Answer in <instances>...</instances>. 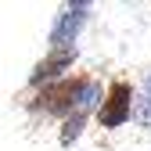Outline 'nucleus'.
<instances>
[{"instance_id": "nucleus-1", "label": "nucleus", "mask_w": 151, "mask_h": 151, "mask_svg": "<svg viewBox=\"0 0 151 151\" xmlns=\"http://www.w3.org/2000/svg\"><path fill=\"white\" fill-rule=\"evenodd\" d=\"M79 90H83V76L79 79H61V83H50L36 93L32 111H43V115H76L79 111Z\"/></svg>"}, {"instance_id": "nucleus-2", "label": "nucleus", "mask_w": 151, "mask_h": 151, "mask_svg": "<svg viewBox=\"0 0 151 151\" xmlns=\"http://www.w3.org/2000/svg\"><path fill=\"white\" fill-rule=\"evenodd\" d=\"M129 115H133V86L119 79V83L108 86L104 101H101V108H97V122H101L104 129H119Z\"/></svg>"}, {"instance_id": "nucleus-3", "label": "nucleus", "mask_w": 151, "mask_h": 151, "mask_svg": "<svg viewBox=\"0 0 151 151\" xmlns=\"http://www.w3.org/2000/svg\"><path fill=\"white\" fill-rule=\"evenodd\" d=\"M86 14H90V4H68L58 14V22L50 25V50L72 47L76 36H79V29H83V22H86Z\"/></svg>"}, {"instance_id": "nucleus-4", "label": "nucleus", "mask_w": 151, "mask_h": 151, "mask_svg": "<svg viewBox=\"0 0 151 151\" xmlns=\"http://www.w3.org/2000/svg\"><path fill=\"white\" fill-rule=\"evenodd\" d=\"M72 61H76V47L50 50L47 58L32 68L29 83H32V86H50V83H61V76H65V68H72Z\"/></svg>"}, {"instance_id": "nucleus-5", "label": "nucleus", "mask_w": 151, "mask_h": 151, "mask_svg": "<svg viewBox=\"0 0 151 151\" xmlns=\"http://www.w3.org/2000/svg\"><path fill=\"white\" fill-rule=\"evenodd\" d=\"M83 119H86V111H76V115L65 119V126H61V144H72L76 137L83 133Z\"/></svg>"}, {"instance_id": "nucleus-6", "label": "nucleus", "mask_w": 151, "mask_h": 151, "mask_svg": "<svg viewBox=\"0 0 151 151\" xmlns=\"http://www.w3.org/2000/svg\"><path fill=\"white\" fill-rule=\"evenodd\" d=\"M133 111H137V119L151 129V72H147V79H144V97L137 101V108H133Z\"/></svg>"}]
</instances>
